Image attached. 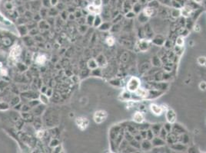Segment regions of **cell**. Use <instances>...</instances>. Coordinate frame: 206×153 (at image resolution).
Listing matches in <instances>:
<instances>
[{
  "instance_id": "cell-2",
  "label": "cell",
  "mask_w": 206,
  "mask_h": 153,
  "mask_svg": "<svg viewBox=\"0 0 206 153\" xmlns=\"http://www.w3.org/2000/svg\"><path fill=\"white\" fill-rule=\"evenodd\" d=\"M107 117H108V114H107V113L105 111H104V110H98V111H96L95 113L93 118H94V121L95 122V123L100 124V123H103L106 119Z\"/></svg>"
},
{
  "instance_id": "cell-18",
  "label": "cell",
  "mask_w": 206,
  "mask_h": 153,
  "mask_svg": "<svg viewBox=\"0 0 206 153\" xmlns=\"http://www.w3.org/2000/svg\"><path fill=\"white\" fill-rule=\"evenodd\" d=\"M199 88L202 90H206V82L202 81L199 83Z\"/></svg>"
},
{
  "instance_id": "cell-6",
  "label": "cell",
  "mask_w": 206,
  "mask_h": 153,
  "mask_svg": "<svg viewBox=\"0 0 206 153\" xmlns=\"http://www.w3.org/2000/svg\"><path fill=\"white\" fill-rule=\"evenodd\" d=\"M150 109L152 112V113L155 114V116H160V115H161L162 112H163V109H162L161 106H159V105H157L155 103H151L150 105Z\"/></svg>"
},
{
  "instance_id": "cell-19",
  "label": "cell",
  "mask_w": 206,
  "mask_h": 153,
  "mask_svg": "<svg viewBox=\"0 0 206 153\" xmlns=\"http://www.w3.org/2000/svg\"><path fill=\"white\" fill-rule=\"evenodd\" d=\"M194 1H195V2L198 3V4H201L203 0H194Z\"/></svg>"
},
{
  "instance_id": "cell-9",
  "label": "cell",
  "mask_w": 206,
  "mask_h": 153,
  "mask_svg": "<svg viewBox=\"0 0 206 153\" xmlns=\"http://www.w3.org/2000/svg\"><path fill=\"white\" fill-rule=\"evenodd\" d=\"M88 11L92 14H99L101 12V9L99 7H96L93 5H90L87 8Z\"/></svg>"
},
{
  "instance_id": "cell-8",
  "label": "cell",
  "mask_w": 206,
  "mask_h": 153,
  "mask_svg": "<svg viewBox=\"0 0 206 153\" xmlns=\"http://www.w3.org/2000/svg\"><path fill=\"white\" fill-rule=\"evenodd\" d=\"M192 9L188 5L184 6L183 8L181 9V14L185 17H188L192 14Z\"/></svg>"
},
{
  "instance_id": "cell-10",
  "label": "cell",
  "mask_w": 206,
  "mask_h": 153,
  "mask_svg": "<svg viewBox=\"0 0 206 153\" xmlns=\"http://www.w3.org/2000/svg\"><path fill=\"white\" fill-rule=\"evenodd\" d=\"M46 61V57L45 55H39L37 57V58L35 60V62L39 64V65H42V64H44L45 62Z\"/></svg>"
},
{
  "instance_id": "cell-13",
  "label": "cell",
  "mask_w": 206,
  "mask_h": 153,
  "mask_svg": "<svg viewBox=\"0 0 206 153\" xmlns=\"http://www.w3.org/2000/svg\"><path fill=\"white\" fill-rule=\"evenodd\" d=\"M106 43L108 44V45H109V46H112L115 43L114 38L112 37V36L108 37V38H106Z\"/></svg>"
},
{
  "instance_id": "cell-3",
  "label": "cell",
  "mask_w": 206,
  "mask_h": 153,
  "mask_svg": "<svg viewBox=\"0 0 206 153\" xmlns=\"http://www.w3.org/2000/svg\"><path fill=\"white\" fill-rule=\"evenodd\" d=\"M76 125L78 126L79 129L80 130H86V128L89 126V120L87 118L85 117H78L76 118L75 120Z\"/></svg>"
},
{
  "instance_id": "cell-11",
  "label": "cell",
  "mask_w": 206,
  "mask_h": 153,
  "mask_svg": "<svg viewBox=\"0 0 206 153\" xmlns=\"http://www.w3.org/2000/svg\"><path fill=\"white\" fill-rule=\"evenodd\" d=\"M0 23L3 24V25H11V22L8 19H6L1 13H0Z\"/></svg>"
},
{
  "instance_id": "cell-17",
  "label": "cell",
  "mask_w": 206,
  "mask_h": 153,
  "mask_svg": "<svg viewBox=\"0 0 206 153\" xmlns=\"http://www.w3.org/2000/svg\"><path fill=\"white\" fill-rule=\"evenodd\" d=\"M92 5L96 6V7H101L102 5V0H94L92 2Z\"/></svg>"
},
{
  "instance_id": "cell-12",
  "label": "cell",
  "mask_w": 206,
  "mask_h": 153,
  "mask_svg": "<svg viewBox=\"0 0 206 153\" xmlns=\"http://www.w3.org/2000/svg\"><path fill=\"white\" fill-rule=\"evenodd\" d=\"M153 9L152 8H151V7H146L145 9H144V14L146 15V16H148V17H149V16H151L152 14H153Z\"/></svg>"
},
{
  "instance_id": "cell-14",
  "label": "cell",
  "mask_w": 206,
  "mask_h": 153,
  "mask_svg": "<svg viewBox=\"0 0 206 153\" xmlns=\"http://www.w3.org/2000/svg\"><path fill=\"white\" fill-rule=\"evenodd\" d=\"M135 93L138 96H146V91L145 90H143V89H141L140 87L135 91Z\"/></svg>"
},
{
  "instance_id": "cell-7",
  "label": "cell",
  "mask_w": 206,
  "mask_h": 153,
  "mask_svg": "<svg viewBox=\"0 0 206 153\" xmlns=\"http://www.w3.org/2000/svg\"><path fill=\"white\" fill-rule=\"evenodd\" d=\"M133 120L137 123H142L145 120V117L142 113L136 112L133 116Z\"/></svg>"
},
{
  "instance_id": "cell-4",
  "label": "cell",
  "mask_w": 206,
  "mask_h": 153,
  "mask_svg": "<svg viewBox=\"0 0 206 153\" xmlns=\"http://www.w3.org/2000/svg\"><path fill=\"white\" fill-rule=\"evenodd\" d=\"M21 51H22V49H21V47L19 45H15L12 46L11 48V51H10V57L12 59H15L20 55Z\"/></svg>"
},
{
  "instance_id": "cell-5",
  "label": "cell",
  "mask_w": 206,
  "mask_h": 153,
  "mask_svg": "<svg viewBox=\"0 0 206 153\" xmlns=\"http://www.w3.org/2000/svg\"><path fill=\"white\" fill-rule=\"evenodd\" d=\"M166 119L169 123H174L176 121V113L173 109H168L166 112Z\"/></svg>"
},
{
  "instance_id": "cell-16",
  "label": "cell",
  "mask_w": 206,
  "mask_h": 153,
  "mask_svg": "<svg viewBox=\"0 0 206 153\" xmlns=\"http://www.w3.org/2000/svg\"><path fill=\"white\" fill-rule=\"evenodd\" d=\"M198 63L200 65H205L206 64V58L205 57H199L198 58Z\"/></svg>"
},
{
  "instance_id": "cell-1",
  "label": "cell",
  "mask_w": 206,
  "mask_h": 153,
  "mask_svg": "<svg viewBox=\"0 0 206 153\" xmlns=\"http://www.w3.org/2000/svg\"><path fill=\"white\" fill-rule=\"evenodd\" d=\"M141 82L140 80L137 77H132L127 84V88L131 92H135L140 87Z\"/></svg>"
},
{
  "instance_id": "cell-15",
  "label": "cell",
  "mask_w": 206,
  "mask_h": 153,
  "mask_svg": "<svg viewBox=\"0 0 206 153\" xmlns=\"http://www.w3.org/2000/svg\"><path fill=\"white\" fill-rule=\"evenodd\" d=\"M176 45L179 47H182L184 45V39L182 37H178L176 41Z\"/></svg>"
}]
</instances>
